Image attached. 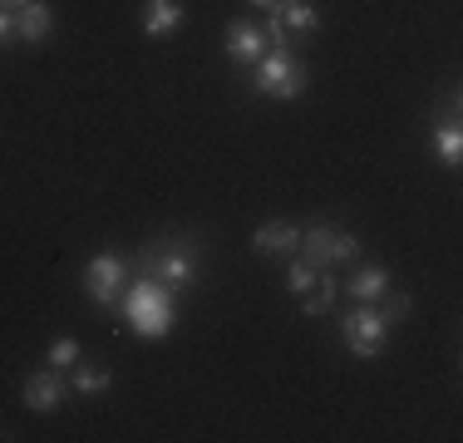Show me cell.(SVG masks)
<instances>
[{
  "label": "cell",
  "instance_id": "3957f363",
  "mask_svg": "<svg viewBox=\"0 0 463 443\" xmlns=\"http://www.w3.org/2000/svg\"><path fill=\"white\" fill-rule=\"evenodd\" d=\"M251 89L257 94H267V99H301L306 89H311V70H306L301 60H296L286 44H277V50H267L257 60V74H251Z\"/></svg>",
  "mask_w": 463,
  "mask_h": 443
},
{
  "label": "cell",
  "instance_id": "5b68a950",
  "mask_svg": "<svg viewBox=\"0 0 463 443\" xmlns=\"http://www.w3.org/2000/svg\"><path fill=\"white\" fill-rule=\"evenodd\" d=\"M384 335H390V320L380 316L374 301H355L350 316H340V340L350 345L355 360H374V354L384 350Z\"/></svg>",
  "mask_w": 463,
  "mask_h": 443
},
{
  "label": "cell",
  "instance_id": "ba28073f",
  "mask_svg": "<svg viewBox=\"0 0 463 443\" xmlns=\"http://www.w3.org/2000/svg\"><path fill=\"white\" fill-rule=\"evenodd\" d=\"M64 394H70V384H64V374L54 370H35V374H25V390H20V399H25V409L30 414H54V409L64 404Z\"/></svg>",
  "mask_w": 463,
  "mask_h": 443
},
{
  "label": "cell",
  "instance_id": "7a4b0ae2",
  "mask_svg": "<svg viewBox=\"0 0 463 443\" xmlns=\"http://www.w3.org/2000/svg\"><path fill=\"white\" fill-rule=\"evenodd\" d=\"M138 271L153 276V281L173 286V291H183V286L197 281V271H203V257H197L193 241H158V247H143L138 251Z\"/></svg>",
  "mask_w": 463,
  "mask_h": 443
},
{
  "label": "cell",
  "instance_id": "5bb4252c",
  "mask_svg": "<svg viewBox=\"0 0 463 443\" xmlns=\"http://www.w3.org/2000/svg\"><path fill=\"white\" fill-rule=\"evenodd\" d=\"M109 384H114V370H104V364H84V360H74V380H70V390H74V394H104Z\"/></svg>",
  "mask_w": 463,
  "mask_h": 443
},
{
  "label": "cell",
  "instance_id": "52a82bcc",
  "mask_svg": "<svg viewBox=\"0 0 463 443\" xmlns=\"http://www.w3.org/2000/svg\"><path fill=\"white\" fill-rule=\"evenodd\" d=\"M222 50H227L232 64H257L261 54L271 50V40H267V30H261L257 20H232V25L222 30Z\"/></svg>",
  "mask_w": 463,
  "mask_h": 443
},
{
  "label": "cell",
  "instance_id": "ac0fdd59",
  "mask_svg": "<svg viewBox=\"0 0 463 443\" xmlns=\"http://www.w3.org/2000/svg\"><path fill=\"white\" fill-rule=\"evenodd\" d=\"M316 276H321V271H316V266L301 257V261H291V271H286V286H291L296 296H306V291L316 286Z\"/></svg>",
  "mask_w": 463,
  "mask_h": 443
},
{
  "label": "cell",
  "instance_id": "4fadbf2b",
  "mask_svg": "<svg viewBox=\"0 0 463 443\" xmlns=\"http://www.w3.org/2000/svg\"><path fill=\"white\" fill-rule=\"evenodd\" d=\"M345 291H350V301H380V296L390 291V271H384L380 261H365V266H355Z\"/></svg>",
  "mask_w": 463,
  "mask_h": 443
},
{
  "label": "cell",
  "instance_id": "2e32d148",
  "mask_svg": "<svg viewBox=\"0 0 463 443\" xmlns=\"http://www.w3.org/2000/svg\"><path fill=\"white\" fill-rule=\"evenodd\" d=\"M434 153H439V163H449V168L463 158V133H458L454 118H449L444 128H434Z\"/></svg>",
  "mask_w": 463,
  "mask_h": 443
},
{
  "label": "cell",
  "instance_id": "7c38bea8",
  "mask_svg": "<svg viewBox=\"0 0 463 443\" xmlns=\"http://www.w3.org/2000/svg\"><path fill=\"white\" fill-rule=\"evenodd\" d=\"M271 15L281 20L286 35H311V30L321 25V10H316V0H281Z\"/></svg>",
  "mask_w": 463,
  "mask_h": 443
},
{
  "label": "cell",
  "instance_id": "9c48e42d",
  "mask_svg": "<svg viewBox=\"0 0 463 443\" xmlns=\"http://www.w3.org/2000/svg\"><path fill=\"white\" fill-rule=\"evenodd\" d=\"M301 247V227L296 222H261L257 231H251V251L257 257H286V251Z\"/></svg>",
  "mask_w": 463,
  "mask_h": 443
},
{
  "label": "cell",
  "instance_id": "30bf717a",
  "mask_svg": "<svg viewBox=\"0 0 463 443\" xmlns=\"http://www.w3.org/2000/svg\"><path fill=\"white\" fill-rule=\"evenodd\" d=\"M50 35H54V10L45 5V0H30V5L15 10V40L50 44Z\"/></svg>",
  "mask_w": 463,
  "mask_h": 443
},
{
  "label": "cell",
  "instance_id": "9a60e30c",
  "mask_svg": "<svg viewBox=\"0 0 463 443\" xmlns=\"http://www.w3.org/2000/svg\"><path fill=\"white\" fill-rule=\"evenodd\" d=\"M335 306V276H316V286L301 296V316H330Z\"/></svg>",
  "mask_w": 463,
  "mask_h": 443
},
{
  "label": "cell",
  "instance_id": "ffe728a7",
  "mask_svg": "<svg viewBox=\"0 0 463 443\" xmlns=\"http://www.w3.org/2000/svg\"><path fill=\"white\" fill-rule=\"evenodd\" d=\"M10 40H15V10H5V5H0V50H5Z\"/></svg>",
  "mask_w": 463,
  "mask_h": 443
},
{
  "label": "cell",
  "instance_id": "e0dca14e",
  "mask_svg": "<svg viewBox=\"0 0 463 443\" xmlns=\"http://www.w3.org/2000/svg\"><path fill=\"white\" fill-rule=\"evenodd\" d=\"M380 301H384V306H380V316L390 320V325H400V320L414 310V296H410V291H384Z\"/></svg>",
  "mask_w": 463,
  "mask_h": 443
},
{
  "label": "cell",
  "instance_id": "6da1fadb",
  "mask_svg": "<svg viewBox=\"0 0 463 443\" xmlns=\"http://www.w3.org/2000/svg\"><path fill=\"white\" fill-rule=\"evenodd\" d=\"M124 320L143 340H163L173 330V320H178V291L153 281V276H138L124 291Z\"/></svg>",
  "mask_w": 463,
  "mask_h": 443
},
{
  "label": "cell",
  "instance_id": "d6986e66",
  "mask_svg": "<svg viewBox=\"0 0 463 443\" xmlns=\"http://www.w3.org/2000/svg\"><path fill=\"white\" fill-rule=\"evenodd\" d=\"M74 360H80V340H74V335H60V340L50 345V364H54V370H70Z\"/></svg>",
  "mask_w": 463,
  "mask_h": 443
},
{
  "label": "cell",
  "instance_id": "8992f818",
  "mask_svg": "<svg viewBox=\"0 0 463 443\" xmlns=\"http://www.w3.org/2000/svg\"><path fill=\"white\" fill-rule=\"evenodd\" d=\"M80 286H84V296H90L94 306L114 310V306H118V296H124V286H128V261H124V257H114V251H99V257L84 266Z\"/></svg>",
  "mask_w": 463,
  "mask_h": 443
},
{
  "label": "cell",
  "instance_id": "8fae6325",
  "mask_svg": "<svg viewBox=\"0 0 463 443\" xmlns=\"http://www.w3.org/2000/svg\"><path fill=\"white\" fill-rule=\"evenodd\" d=\"M183 30V0H148L143 5V35L148 40H168Z\"/></svg>",
  "mask_w": 463,
  "mask_h": 443
},
{
  "label": "cell",
  "instance_id": "44dd1931",
  "mask_svg": "<svg viewBox=\"0 0 463 443\" xmlns=\"http://www.w3.org/2000/svg\"><path fill=\"white\" fill-rule=\"evenodd\" d=\"M251 5H257V10H277L281 0H251Z\"/></svg>",
  "mask_w": 463,
  "mask_h": 443
},
{
  "label": "cell",
  "instance_id": "277c9868",
  "mask_svg": "<svg viewBox=\"0 0 463 443\" xmlns=\"http://www.w3.org/2000/svg\"><path fill=\"white\" fill-rule=\"evenodd\" d=\"M301 251L316 271H330V266H345L360 257V237L345 227H330V222H316L311 231H301Z\"/></svg>",
  "mask_w": 463,
  "mask_h": 443
}]
</instances>
